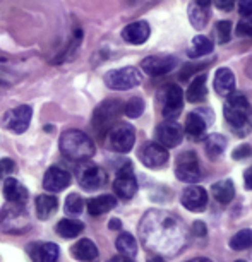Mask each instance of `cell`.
Here are the masks:
<instances>
[{"mask_svg": "<svg viewBox=\"0 0 252 262\" xmlns=\"http://www.w3.org/2000/svg\"><path fill=\"white\" fill-rule=\"evenodd\" d=\"M58 146H60L62 155L72 161H86L91 156H95L96 151L95 142L91 141V137L81 130H77V128L62 132Z\"/></svg>", "mask_w": 252, "mask_h": 262, "instance_id": "1", "label": "cell"}, {"mask_svg": "<svg viewBox=\"0 0 252 262\" xmlns=\"http://www.w3.org/2000/svg\"><path fill=\"white\" fill-rule=\"evenodd\" d=\"M223 112H225L226 122L237 130V128H242L245 125L247 118H249V113H250V106H249L247 98L242 95V93H232V95H228V100L225 103Z\"/></svg>", "mask_w": 252, "mask_h": 262, "instance_id": "2", "label": "cell"}, {"mask_svg": "<svg viewBox=\"0 0 252 262\" xmlns=\"http://www.w3.org/2000/svg\"><path fill=\"white\" fill-rule=\"evenodd\" d=\"M142 82V74L136 67H122L105 74V84L110 90L127 91L139 86Z\"/></svg>", "mask_w": 252, "mask_h": 262, "instance_id": "3", "label": "cell"}, {"mask_svg": "<svg viewBox=\"0 0 252 262\" xmlns=\"http://www.w3.org/2000/svg\"><path fill=\"white\" fill-rule=\"evenodd\" d=\"M122 112V105L118 100H107L95 110L93 115V127L100 136L107 134L110 128L115 125L118 115Z\"/></svg>", "mask_w": 252, "mask_h": 262, "instance_id": "4", "label": "cell"}, {"mask_svg": "<svg viewBox=\"0 0 252 262\" xmlns=\"http://www.w3.org/2000/svg\"><path fill=\"white\" fill-rule=\"evenodd\" d=\"M107 141L115 152H129L136 142V132L127 123H117L107 132Z\"/></svg>", "mask_w": 252, "mask_h": 262, "instance_id": "5", "label": "cell"}, {"mask_svg": "<svg viewBox=\"0 0 252 262\" xmlns=\"http://www.w3.org/2000/svg\"><path fill=\"white\" fill-rule=\"evenodd\" d=\"M175 175L179 180L187 182V184H196V182H199L201 165H199V160H197L196 152H192V151L182 152L175 165Z\"/></svg>", "mask_w": 252, "mask_h": 262, "instance_id": "6", "label": "cell"}, {"mask_svg": "<svg viewBox=\"0 0 252 262\" xmlns=\"http://www.w3.org/2000/svg\"><path fill=\"white\" fill-rule=\"evenodd\" d=\"M0 228L7 231V233H23L29 228V217L23 204H14V207H7L4 216L0 217Z\"/></svg>", "mask_w": 252, "mask_h": 262, "instance_id": "7", "label": "cell"}, {"mask_svg": "<svg viewBox=\"0 0 252 262\" xmlns=\"http://www.w3.org/2000/svg\"><path fill=\"white\" fill-rule=\"evenodd\" d=\"M161 113L166 120H174L180 115L182 108H184V95H182V90L175 84H168L165 86V90L161 93Z\"/></svg>", "mask_w": 252, "mask_h": 262, "instance_id": "8", "label": "cell"}, {"mask_svg": "<svg viewBox=\"0 0 252 262\" xmlns=\"http://www.w3.org/2000/svg\"><path fill=\"white\" fill-rule=\"evenodd\" d=\"M77 179H79V184H81V187L84 190L93 192V190L101 189V187L107 184V173L98 165L86 163L84 166L79 168Z\"/></svg>", "mask_w": 252, "mask_h": 262, "instance_id": "9", "label": "cell"}, {"mask_svg": "<svg viewBox=\"0 0 252 262\" xmlns=\"http://www.w3.org/2000/svg\"><path fill=\"white\" fill-rule=\"evenodd\" d=\"M113 190H115V195L120 197L123 201H129L136 195L137 192V180L134 177V171H132L131 165L122 166L117 173V179L113 182Z\"/></svg>", "mask_w": 252, "mask_h": 262, "instance_id": "10", "label": "cell"}, {"mask_svg": "<svg viewBox=\"0 0 252 262\" xmlns=\"http://www.w3.org/2000/svg\"><path fill=\"white\" fill-rule=\"evenodd\" d=\"M31 115H33L31 106H28V105L12 108V110H9L6 113V117H4V127L14 132V134H23L29 127Z\"/></svg>", "mask_w": 252, "mask_h": 262, "instance_id": "11", "label": "cell"}, {"mask_svg": "<svg viewBox=\"0 0 252 262\" xmlns=\"http://www.w3.org/2000/svg\"><path fill=\"white\" fill-rule=\"evenodd\" d=\"M175 58L170 55H151L146 57L141 62V69L144 71L148 76L158 77V76H165V74L172 72L175 67Z\"/></svg>", "mask_w": 252, "mask_h": 262, "instance_id": "12", "label": "cell"}, {"mask_svg": "<svg viewBox=\"0 0 252 262\" xmlns=\"http://www.w3.org/2000/svg\"><path fill=\"white\" fill-rule=\"evenodd\" d=\"M182 127L174 120H166L158 125L156 128V139L158 144H161L163 147H175L182 142Z\"/></svg>", "mask_w": 252, "mask_h": 262, "instance_id": "13", "label": "cell"}, {"mask_svg": "<svg viewBox=\"0 0 252 262\" xmlns=\"http://www.w3.org/2000/svg\"><path fill=\"white\" fill-rule=\"evenodd\" d=\"M180 201L187 211L201 212L207 206V192L199 185H191L184 189Z\"/></svg>", "mask_w": 252, "mask_h": 262, "instance_id": "14", "label": "cell"}, {"mask_svg": "<svg viewBox=\"0 0 252 262\" xmlns=\"http://www.w3.org/2000/svg\"><path fill=\"white\" fill-rule=\"evenodd\" d=\"M141 161L142 165L148 168H160L166 165L168 161V151L166 147H163L158 142H150L141 149Z\"/></svg>", "mask_w": 252, "mask_h": 262, "instance_id": "15", "label": "cell"}, {"mask_svg": "<svg viewBox=\"0 0 252 262\" xmlns=\"http://www.w3.org/2000/svg\"><path fill=\"white\" fill-rule=\"evenodd\" d=\"M71 185V173L66 171L60 166L48 168L43 177V187L48 192H60Z\"/></svg>", "mask_w": 252, "mask_h": 262, "instance_id": "16", "label": "cell"}, {"mask_svg": "<svg viewBox=\"0 0 252 262\" xmlns=\"http://www.w3.org/2000/svg\"><path fill=\"white\" fill-rule=\"evenodd\" d=\"M150 33H151L150 24L146 21H136V23L127 24V26L123 28L122 38L125 39L127 43H131V45H142V43L148 41Z\"/></svg>", "mask_w": 252, "mask_h": 262, "instance_id": "17", "label": "cell"}, {"mask_svg": "<svg viewBox=\"0 0 252 262\" xmlns=\"http://www.w3.org/2000/svg\"><path fill=\"white\" fill-rule=\"evenodd\" d=\"M28 254L33 262H57L60 250L55 244L47 242V244H31L28 247Z\"/></svg>", "mask_w": 252, "mask_h": 262, "instance_id": "18", "label": "cell"}, {"mask_svg": "<svg viewBox=\"0 0 252 262\" xmlns=\"http://www.w3.org/2000/svg\"><path fill=\"white\" fill-rule=\"evenodd\" d=\"M211 0H192L189 6V21L196 29H202L209 19Z\"/></svg>", "mask_w": 252, "mask_h": 262, "instance_id": "19", "label": "cell"}, {"mask_svg": "<svg viewBox=\"0 0 252 262\" xmlns=\"http://www.w3.org/2000/svg\"><path fill=\"white\" fill-rule=\"evenodd\" d=\"M213 86L215 91L218 93L220 96H228L234 93L235 90V76L230 69L221 67L215 72V79H213Z\"/></svg>", "mask_w": 252, "mask_h": 262, "instance_id": "20", "label": "cell"}, {"mask_svg": "<svg viewBox=\"0 0 252 262\" xmlns=\"http://www.w3.org/2000/svg\"><path fill=\"white\" fill-rule=\"evenodd\" d=\"M71 252H72V255L81 262H96L98 257H100L98 247L88 238H81L79 242H76V244L72 245Z\"/></svg>", "mask_w": 252, "mask_h": 262, "instance_id": "21", "label": "cell"}, {"mask_svg": "<svg viewBox=\"0 0 252 262\" xmlns=\"http://www.w3.org/2000/svg\"><path fill=\"white\" fill-rule=\"evenodd\" d=\"M4 195L7 197L9 202L12 204H26L28 201V190L21 182L14 180V179H7L6 184H4Z\"/></svg>", "mask_w": 252, "mask_h": 262, "instance_id": "22", "label": "cell"}, {"mask_svg": "<svg viewBox=\"0 0 252 262\" xmlns=\"http://www.w3.org/2000/svg\"><path fill=\"white\" fill-rule=\"evenodd\" d=\"M117 206V197L113 195H100V197H95V199H90L88 201V212L91 216H100V214H105V212L112 211L113 207Z\"/></svg>", "mask_w": 252, "mask_h": 262, "instance_id": "23", "label": "cell"}, {"mask_svg": "<svg viewBox=\"0 0 252 262\" xmlns=\"http://www.w3.org/2000/svg\"><path fill=\"white\" fill-rule=\"evenodd\" d=\"M207 88H206V74H199L197 77L192 79V82L187 88V101L189 103H201L206 100Z\"/></svg>", "mask_w": 252, "mask_h": 262, "instance_id": "24", "label": "cell"}, {"mask_svg": "<svg viewBox=\"0 0 252 262\" xmlns=\"http://www.w3.org/2000/svg\"><path fill=\"white\" fill-rule=\"evenodd\" d=\"M58 207V199L50 194H43L36 197V214L39 220H48Z\"/></svg>", "mask_w": 252, "mask_h": 262, "instance_id": "25", "label": "cell"}, {"mask_svg": "<svg viewBox=\"0 0 252 262\" xmlns=\"http://www.w3.org/2000/svg\"><path fill=\"white\" fill-rule=\"evenodd\" d=\"M211 192H213V197L220 204H228L235 197V187L232 184V180L216 182V184L211 187Z\"/></svg>", "mask_w": 252, "mask_h": 262, "instance_id": "26", "label": "cell"}, {"mask_svg": "<svg viewBox=\"0 0 252 262\" xmlns=\"http://www.w3.org/2000/svg\"><path fill=\"white\" fill-rule=\"evenodd\" d=\"M57 233L64 236V238H76L84 231V225L77 220H69V217H64V220L58 221L57 225Z\"/></svg>", "mask_w": 252, "mask_h": 262, "instance_id": "27", "label": "cell"}, {"mask_svg": "<svg viewBox=\"0 0 252 262\" xmlns=\"http://www.w3.org/2000/svg\"><path fill=\"white\" fill-rule=\"evenodd\" d=\"M207 122L199 113H189L185 118V132L191 137H201L206 132Z\"/></svg>", "mask_w": 252, "mask_h": 262, "instance_id": "28", "label": "cell"}, {"mask_svg": "<svg viewBox=\"0 0 252 262\" xmlns=\"http://www.w3.org/2000/svg\"><path fill=\"white\" fill-rule=\"evenodd\" d=\"M117 250L120 252V255H125L129 259H134L137 255V242L131 233H120L115 242Z\"/></svg>", "mask_w": 252, "mask_h": 262, "instance_id": "29", "label": "cell"}, {"mask_svg": "<svg viewBox=\"0 0 252 262\" xmlns=\"http://www.w3.org/2000/svg\"><path fill=\"white\" fill-rule=\"evenodd\" d=\"M211 52H213V43H211V39H207L206 36L199 34V36H196L194 39H192L189 52L187 53H189L191 58H201V57H204Z\"/></svg>", "mask_w": 252, "mask_h": 262, "instance_id": "30", "label": "cell"}, {"mask_svg": "<svg viewBox=\"0 0 252 262\" xmlns=\"http://www.w3.org/2000/svg\"><path fill=\"white\" fill-rule=\"evenodd\" d=\"M226 147V137L221 134H211L204 142V149L207 152V156L216 158L225 151Z\"/></svg>", "mask_w": 252, "mask_h": 262, "instance_id": "31", "label": "cell"}, {"mask_svg": "<svg viewBox=\"0 0 252 262\" xmlns=\"http://www.w3.org/2000/svg\"><path fill=\"white\" fill-rule=\"evenodd\" d=\"M230 247L234 250H245L252 247V230H242L230 238Z\"/></svg>", "mask_w": 252, "mask_h": 262, "instance_id": "32", "label": "cell"}, {"mask_svg": "<svg viewBox=\"0 0 252 262\" xmlns=\"http://www.w3.org/2000/svg\"><path fill=\"white\" fill-rule=\"evenodd\" d=\"M122 112L125 113L129 118H137L142 115V112H144V101L141 100V98H131L129 101L125 103V105L122 106Z\"/></svg>", "mask_w": 252, "mask_h": 262, "instance_id": "33", "label": "cell"}, {"mask_svg": "<svg viewBox=\"0 0 252 262\" xmlns=\"http://www.w3.org/2000/svg\"><path fill=\"white\" fill-rule=\"evenodd\" d=\"M84 209V201L77 194H71L66 201V211L69 214H81Z\"/></svg>", "mask_w": 252, "mask_h": 262, "instance_id": "34", "label": "cell"}, {"mask_svg": "<svg viewBox=\"0 0 252 262\" xmlns=\"http://www.w3.org/2000/svg\"><path fill=\"white\" fill-rule=\"evenodd\" d=\"M230 29H232V24L230 21H220L216 24V36H218V43H226L230 41Z\"/></svg>", "mask_w": 252, "mask_h": 262, "instance_id": "35", "label": "cell"}, {"mask_svg": "<svg viewBox=\"0 0 252 262\" xmlns=\"http://www.w3.org/2000/svg\"><path fill=\"white\" fill-rule=\"evenodd\" d=\"M14 171H16V163H14L11 158L0 160V179H6V177L12 175Z\"/></svg>", "mask_w": 252, "mask_h": 262, "instance_id": "36", "label": "cell"}, {"mask_svg": "<svg viewBox=\"0 0 252 262\" xmlns=\"http://www.w3.org/2000/svg\"><path fill=\"white\" fill-rule=\"evenodd\" d=\"M237 33H239V36H252V17L242 19L237 24Z\"/></svg>", "mask_w": 252, "mask_h": 262, "instance_id": "37", "label": "cell"}, {"mask_svg": "<svg viewBox=\"0 0 252 262\" xmlns=\"http://www.w3.org/2000/svg\"><path fill=\"white\" fill-rule=\"evenodd\" d=\"M234 160H245V158L252 156V147L249 144H242V146H237L234 152H232Z\"/></svg>", "mask_w": 252, "mask_h": 262, "instance_id": "38", "label": "cell"}, {"mask_svg": "<svg viewBox=\"0 0 252 262\" xmlns=\"http://www.w3.org/2000/svg\"><path fill=\"white\" fill-rule=\"evenodd\" d=\"M239 12L242 16H252V0H239Z\"/></svg>", "mask_w": 252, "mask_h": 262, "instance_id": "39", "label": "cell"}, {"mask_svg": "<svg viewBox=\"0 0 252 262\" xmlns=\"http://www.w3.org/2000/svg\"><path fill=\"white\" fill-rule=\"evenodd\" d=\"M215 6L220 11H232L235 6V0H215Z\"/></svg>", "mask_w": 252, "mask_h": 262, "instance_id": "40", "label": "cell"}, {"mask_svg": "<svg viewBox=\"0 0 252 262\" xmlns=\"http://www.w3.org/2000/svg\"><path fill=\"white\" fill-rule=\"evenodd\" d=\"M192 230H194L196 235H201V236L206 235V226H204V223H201V221H196L194 226H192Z\"/></svg>", "mask_w": 252, "mask_h": 262, "instance_id": "41", "label": "cell"}, {"mask_svg": "<svg viewBox=\"0 0 252 262\" xmlns=\"http://www.w3.org/2000/svg\"><path fill=\"white\" fill-rule=\"evenodd\" d=\"M244 182H245L247 189L252 190V166L247 168V171H245V175H244Z\"/></svg>", "mask_w": 252, "mask_h": 262, "instance_id": "42", "label": "cell"}, {"mask_svg": "<svg viewBox=\"0 0 252 262\" xmlns=\"http://www.w3.org/2000/svg\"><path fill=\"white\" fill-rule=\"evenodd\" d=\"M108 226H110V230H120L122 228V223H120V220H110V223H108Z\"/></svg>", "mask_w": 252, "mask_h": 262, "instance_id": "43", "label": "cell"}, {"mask_svg": "<svg viewBox=\"0 0 252 262\" xmlns=\"http://www.w3.org/2000/svg\"><path fill=\"white\" fill-rule=\"evenodd\" d=\"M108 262H132V259H129V257H125V255H115Z\"/></svg>", "mask_w": 252, "mask_h": 262, "instance_id": "44", "label": "cell"}, {"mask_svg": "<svg viewBox=\"0 0 252 262\" xmlns=\"http://www.w3.org/2000/svg\"><path fill=\"white\" fill-rule=\"evenodd\" d=\"M187 262H211L209 259H206V257H196V259H191Z\"/></svg>", "mask_w": 252, "mask_h": 262, "instance_id": "45", "label": "cell"}, {"mask_svg": "<svg viewBox=\"0 0 252 262\" xmlns=\"http://www.w3.org/2000/svg\"><path fill=\"white\" fill-rule=\"evenodd\" d=\"M150 262H165V260H163L161 257H153V259H151Z\"/></svg>", "mask_w": 252, "mask_h": 262, "instance_id": "46", "label": "cell"}, {"mask_svg": "<svg viewBox=\"0 0 252 262\" xmlns=\"http://www.w3.org/2000/svg\"><path fill=\"white\" fill-rule=\"evenodd\" d=\"M237 262H245V260H237Z\"/></svg>", "mask_w": 252, "mask_h": 262, "instance_id": "47", "label": "cell"}]
</instances>
